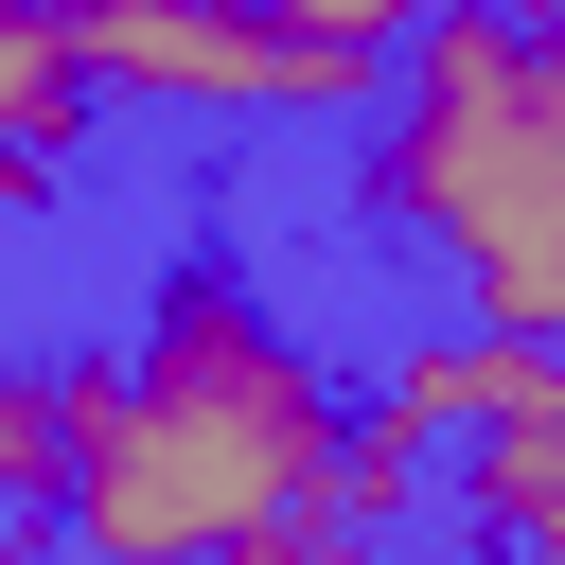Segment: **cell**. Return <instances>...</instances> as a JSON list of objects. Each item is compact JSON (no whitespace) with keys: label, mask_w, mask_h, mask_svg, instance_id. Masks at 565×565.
<instances>
[{"label":"cell","mask_w":565,"mask_h":565,"mask_svg":"<svg viewBox=\"0 0 565 565\" xmlns=\"http://www.w3.org/2000/svg\"><path fill=\"white\" fill-rule=\"evenodd\" d=\"M371 194L388 230H424L477 335L565 353V18H424Z\"/></svg>","instance_id":"7a4b0ae2"},{"label":"cell","mask_w":565,"mask_h":565,"mask_svg":"<svg viewBox=\"0 0 565 565\" xmlns=\"http://www.w3.org/2000/svg\"><path fill=\"white\" fill-rule=\"evenodd\" d=\"M88 88H177V106H388L406 88V18L318 0V18H194V0H88Z\"/></svg>","instance_id":"3957f363"},{"label":"cell","mask_w":565,"mask_h":565,"mask_svg":"<svg viewBox=\"0 0 565 565\" xmlns=\"http://www.w3.org/2000/svg\"><path fill=\"white\" fill-rule=\"evenodd\" d=\"M459 512H477L512 565H565V406H530V424L459 441Z\"/></svg>","instance_id":"277c9868"},{"label":"cell","mask_w":565,"mask_h":565,"mask_svg":"<svg viewBox=\"0 0 565 565\" xmlns=\"http://www.w3.org/2000/svg\"><path fill=\"white\" fill-rule=\"evenodd\" d=\"M230 565H371L353 530H282V547H230Z\"/></svg>","instance_id":"8992f818"},{"label":"cell","mask_w":565,"mask_h":565,"mask_svg":"<svg viewBox=\"0 0 565 565\" xmlns=\"http://www.w3.org/2000/svg\"><path fill=\"white\" fill-rule=\"evenodd\" d=\"M71 106H88V35L71 18H0V124L18 141H71Z\"/></svg>","instance_id":"5b68a950"},{"label":"cell","mask_w":565,"mask_h":565,"mask_svg":"<svg viewBox=\"0 0 565 565\" xmlns=\"http://www.w3.org/2000/svg\"><path fill=\"white\" fill-rule=\"evenodd\" d=\"M71 388H88V441H71L53 565H230V547L335 530V477H353V424H371V406L318 388V353L230 265H177L141 353H106Z\"/></svg>","instance_id":"6da1fadb"}]
</instances>
